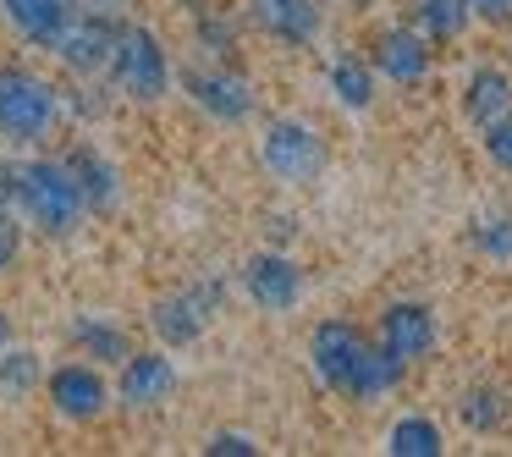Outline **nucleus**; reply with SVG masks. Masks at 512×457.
<instances>
[{
	"label": "nucleus",
	"mask_w": 512,
	"mask_h": 457,
	"mask_svg": "<svg viewBox=\"0 0 512 457\" xmlns=\"http://www.w3.org/2000/svg\"><path fill=\"white\" fill-rule=\"evenodd\" d=\"M331 94L347 105V111H364V105L375 100V72H369L364 61L342 56V61L331 67Z\"/></svg>",
	"instance_id": "obj_21"
},
{
	"label": "nucleus",
	"mask_w": 512,
	"mask_h": 457,
	"mask_svg": "<svg viewBox=\"0 0 512 457\" xmlns=\"http://www.w3.org/2000/svg\"><path fill=\"white\" fill-rule=\"evenodd\" d=\"M243 281H248V298L270 314H287L292 303L303 298V270L292 265L287 254H254L243 270Z\"/></svg>",
	"instance_id": "obj_11"
},
{
	"label": "nucleus",
	"mask_w": 512,
	"mask_h": 457,
	"mask_svg": "<svg viewBox=\"0 0 512 457\" xmlns=\"http://www.w3.org/2000/svg\"><path fill=\"white\" fill-rule=\"evenodd\" d=\"M116 28H122V23H111V12H89V6H78L72 23L61 28V39L50 50H56L72 72H100V67H111Z\"/></svg>",
	"instance_id": "obj_5"
},
{
	"label": "nucleus",
	"mask_w": 512,
	"mask_h": 457,
	"mask_svg": "<svg viewBox=\"0 0 512 457\" xmlns=\"http://www.w3.org/2000/svg\"><path fill=\"white\" fill-rule=\"evenodd\" d=\"M512 111V78L501 67H474L463 83V116L474 127H490Z\"/></svg>",
	"instance_id": "obj_15"
},
{
	"label": "nucleus",
	"mask_w": 512,
	"mask_h": 457,
	"mask_svg": "<svg viewBox=\"0 0 512 457\" xmlns=\"http://www.w3.org/2000/svg\"><path fill=\"white\" fill-rule=\"evenodd\" d=\"M61 100L39 72L28 67H0V133L12 144H39L56 127Z\"/></svg>",
	"instance_id": "obj_2"
},
{
	"label": "nucleus",
	"mask_w": 512,
	"mask_h": 457,
	"mask_svg": "<svg viewBox=\"0 0 512 457\" xmlns=\"http://www.w3.org/2000/svg\"><path fill=\"white\" fill-rule=\"evenodd\" d=\"M468 12H474L479 23L501 28V23H512V0H468Z\"/></svg>",
	"instance_id": "obj_27"
},
{
	"label": "nucleus",
	"mask_w": 512,
	"mask_h": 457,
	"mask_svg": "<svg viewBox=\"0 0 512 457\" xmlns=\"http://www.w3.org/2000/svg\"><path fill=\"white\" fill-rule=\"evenodd\" d=\"M0 12L23 28V39H34V45L50 50V45L61 39V28L72 23L78 0H0Z\"/></svg>",
	"instance_id": "obj_16"
},
{
	"label": "nucleus",
	"mask_w": 512,
	"mask_h": 457,
	"mask_svg": "<svg viewBox=\"0 0 512 457\" xmlns=\"http://www.w3.org/2000/svg\"><path fill=\"white\" fill-rule=\"evenodd\" d=\"M468 23H474L468 0H413V28H419L430 45H446V39H457Z\"/></svg>",
	"instance_id": "obj_17"
},
{
	"label": "nucleus",
	"mask_w": 512,
	"mask_h": 457,
	"mask_svg": "<svg viewBox=\"0 0 512 457\" xmlns=\"http://www.w3.org/2000/svg\"><path fill=\"white\" fill-rule=\"evenodd\" d=\"M39 380V364H34V353H6V364H0V391H28Z\"/></svg>",
	"instance_id": "obj_24"
},
{
	"label": "nucleus",
	"mask_w": 512,
	"mask_h": 457,
	"mask_svg": "<svg viewBox=\"0 0 512 457\" xmlns=\"http://www.w3.org/2000/svg\"><path fill=\"white\" fill-rule=\"evenodd\" d=\"M72 177H78L83 199H89V210H105V204L116 199V171L105 166V155H94V149H72L67 155Z\"/></svg>",
	"instance_id": "obj_19"
},
{
	"label": "nucleus",
	"mask_w": 512,
	"mask_h": 457,
	"mask_svg": "<svg viewBox=\"0 0 512 457\" xmlns=\"http://www.w3.org/2000/svg\"><path fill=\"white\" fill-rule=\"evenodd\" d=\"M485 133V155L496 160L501 171H512V111L501 116V122H490V127H479Z\"/></svg>",
	"instance_id": "obj_25"
},
{
	"label": "nucleus",
	"mask_w": 512,
	"mask_h": 457,
	"mask_svg": "<svg viewBox=\"0 0 512 457\" xmlns=\"http://www.w3.org/2000/svg\"><path fill=\"white\" fill-rule=\"evenodd\" d=\"M210 309H215V287H188V292H177V298H160L155 303V331L166 336L171 347H182V342H193V336L204 331V320H210Z\"/></svg>",
	"instance_id": "obj_14"
},
{
	"label": "nucleus",
	"mask_w": 512,
	"mask_h": 457,
	"mask_svg": "<svg viewBox=\"0 0 512 457\" xmlns=\"http://www.w3.org/2000/svg\"><path fill=\"white\" fill-rule=\"evenodd\" d=\"M199 39L215 50V56H226V50H232V28H226L221 17H204V23H199Z\"/></svg>",
	"instance_id": "obj_28"
},
{
	"label": "nucleus",
	"mask_w": 512,
	"mask_h": 457,
	"mask_svg": "<svg viewBox=\"0 0 512 457\" xmlns=\"http://www.w3.org/2000/svg\"><path fill=\"white\" fill-rule=\"evenodd\" d=\"M111 78L127 100H160L171 83V67H166V50L149 28L138 23H122L116 28V45H111Z\"/></svg>",
	"instance_id": "obj_3"
},
{
	"label": "nucleus",
	"mask_w": 512,
	"mask_h": 457,
	"mask_svg": "<svg viewBox=\"0 0 512 457\" xmlns=\"http://www.w3.org/2000/svg\"><path fill=\"white\" fill-rule=\"evenodd\" d=\"M188 94H193V100H199L210 116H221V122H243V116L254 111V89H248L237 72H226V67L188 72Z\"/></svg>",
	"instance_id": "obj_12"
},
{
	"label": "nucleus",
	"mask_w": 512,
	"mask_h": 457,
	"mask_svg": "<svg viewBox=\"0 0 512 457\" xmlns=\"http://www.w3.org/2000/svg\"><path fill=\"white\" fill-rule=\"evenodd\" d=\"M17 210L45 237H67L89 215V199L67 160H28V166H17Z\"/></svg>",
	"instance_id": "obj_1"
},
{
	"label": "nucleus",
	"mask_w": 512,
	"mask_h": 457,
	"mask_svg": "<svg viewBox=\"0 0 512 457\" xmlns=\"http://www.w3.org/2000/svg\"><path fill=\"white\" fill-rule=\"evenodd\" d=\"M248 12L281 45H314V34H320V6L314 0H248Z\"/></svg>",
	"instance_id": "obj_13"
},
{
	"label": "nucleus",
	"mask_w": 512,
	"mask_h": 457,
	"mask_svg": "<svg viewBox=\"0 0 512 457\" xmlns=\"http://www.w3.org/2000/svg\"><path fill=\"white\" fill-rule=\"evenodd\" d=\"M474 243L485 248L490 259H512V215H490V221H479Z\"/></svg>",
	"instance_id": "obj_23"
},
{
	"label": "nucleus",
	"mask_w": 512,
	"mask_h": 457,
	"mask_svg": "<svg viewBox=\"0 0 512 457\" xmlns=\"http://www.w3.org/2000/svg\"><path fill=\"white\" fill-rule=\"evenodd\" d=\"M45 386H50V408H56L61 419H78V424L83 419H100L105 402H111L105 375H100V369H89V364H61Z\"/></svg>",
	"instance_id": "obj_8"
},
{
	"label": "nucleus",
	"mask_w": 512,
	"mask_h": 457,
	"mask_svg": "<svg viewBox=\"0 0 512 457\" xmlns=\"http://www.w3.org/2000/svg\"><path fill=\"white\" fill-rule=\"evenodd\" d=\"M0 210H17V166L0 160Z\"/></svg>",
	"instance_id": "obj_30"
},
{
	"label": "nucleus",
	"mask_w": 512,
	"mask_h": 457,
	"mask_svg": "<svg viewBox=\"0 0 512 457\" xmlns=\"http://www.w3.org/2000/svg\"><path fill=\"white\" fill-rule=\"evenodd\" d=\"M72 342H78L83 353H94V358H127V336L116 331V325H105V320H78L72 325Z\"/></svg>",
	"instance_id": "obj_22"
},
{
	"label": "nucleus",
	"mask_w": 512,
	"mask_h": 457,
	"mask_svg": "<svg viewBox=\"0 0 512 457\" xmlns=\"http://www.w3.org/2000/svg\"><path fill=\"white\" fill-rule=\"evenodd\" d=\"M17 259V226H12V210H0V270Z\"/></svg>",
	"instance_id": "obj_29"
},
{
	"label": "nucleus",
	"mask_w": 512,
	"mask_h": 457,
	"mask_svg": "<svg viewBox=\"0 0 512 457\" xmlns=\"http://www.w3.org/2000/svg\"><path fill=\"white\" fill-rule=\"evenodd\" d=\"M182 6H204V0H182Z\"/></svg>",
	"instance_id": "obj_32"
},
{
	"label": "nucleus",
	"mask_w": 512,
	"mask_h": 457,
	"mask_svg": "<svg viewBox=\"0 0 512 457\" xmlns=\"http://www.w3.org/2000/svg\"><path fill=\"white\" fill-rule=\"evenodd\" d=\"M457 413H463L468 430L490 435V430H501V424H507L512 402H507V391H501V386H474L463 402H457Z\"/></svg>",
	"instance_id": "obj_20"
},
{
	"label": "nucleus",
	"mask_w": 512,
	"mask_h": 457,
	"mask_svg": "<svg viewBox=\"0 0 512 457\" xmlns=\"http://www.w3.org/2000/svg\"><path fill=\"white\" fill-rule=\"evenodd\" d=\"M259 160L270 166V177L303 188V182H314L325 171V138L309 122H270L265 144H259Z\"/></svg>",
	"instance_id": "obj_4"
},
{
	"label": "nucleus",
	"mask_w": 512,
	"mask_h": 457,
	"mask_svg": "<svg viewBox=\"0 0 512 457\" xmlns=\"http://www.w3.org/2000/svg\"><path fill=\"white\" fill-rule=\"evenodd\" d=\"M78 6H89V12H122V6H127V0H78Z\"/></svg>",
	"instance_id": "obj_31"
},
{
	"label": "nucleus",
	"mask_w": 512,
	"mask_h": 457,
	"mask_svg": "<svg viewBox=\"0 0 512 457\" xmlns=\"http://www.w3.org/2000/svg\"><path fill=\"white\" fill-rule=\"evenodd\" d=\"M386 452L391 457H441V430H435V419H424V413H408V419L391 424L386 435Z\"/></svg>",
	"instance_id": "obj_18"
},
{
	"label": "nucleus",
	"mask_w": 512,
	"mask_h": 457,
	"mask_svg": "<svg viewBox=\"0 0 512 457\" xmlns=\"http://www.w3.org/2000/svg\"><path fill=\"white\" fill-rule=\"evenodd\" d=\"M171 391H177V364L166 353H127L122 358V380H116L122 408H155Z\"/></svg>",
	"instance_id": "obj_10"
},
{
	"label": "nucleus",
	"mask_w": 512,
	"mask_h": 457,
	"mask_svg": "<svg viewBox=\"0 0 512 457\" xmlns=\"http://www.w3.org/2000/svg\"><path fill=\"white\" fill-rule=\"evenodd\" d=\"M369 61H375V72H386L391 83H424V72H430V39L413 23H391L369 39Z\"/></svg>",
	"instance_id": "obj_7"
},
{
	"label": "nucleus",
	"mask_w": 512,
	"mask_h": 457,
	"mask_svg": "<svg viewBox=\"0 0 512 457\" xmlns=\"http://www.w3.org/2000/svg\"><path fill=\"white\" fill-rule=\"evenodd\" d=\"M204 452H210V457H254L259 446H254V435H237V430H221V435H215L210 446H204Z\"/></svg>",
	"instance_id": "obj_26"
},
{
	"label": "nucleus",
	"mask_w": 512,
	"mask_h": 457,
	"mask_svg": "<svg viewBox=\"0 0 512 457\" xmlns=\"http://www.w3.org/2000/svg\"><path fill=\"white\" fill-rule=\"evenodd\" d=\"M364 336L353 331L347 320H325L314 325V342H309V358H314V375L325 380L331 391H353V375H358V358H364Z\"/></svg>",
	"instance_id": "obj_6"
},
{
	"label": "nucleus",
	"mask_w": 512,
	"mask_h": 457,
	"mask_svg": "<svg viewBox=\"0 0 512 457\" xmlns=\"http://www.w3.org/2000/svg\"><path fill=\"white\" fill-rule=\"evenodd\" d=\"M380 347H386L391 358H402V364L430 358V347H435V314L424 309V303H391V309L380 314Z\"/></svg>",
	"instance_id": "obj_9"
},
{
	"label": "nucleus",
	"mask_w": 512,
	"mask_h": 457,
	"mask_svg": "<svg viewBox=\"0 0 512 457\" xmlns=\"http://www.w3.org/2000/svg\"><path fill=\"white\" fill-rule=\"evenodd\" d=\"M0 342H6V320H0Z\"/></svg>",
	"instance_id": "obj_33"
}]
</instances>
